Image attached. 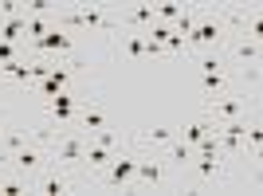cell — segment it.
<instances>
[{
  "mask_svg": "<svg viewBox=\"0 0 263 196\" xmlns=\"http://www.w3.org/2000/svg\"><path fill=\"white\" fill-rule=\"evenodd\" d=\"M200 90H204V102L228 90V63H224V59H220L212 71H200Z\"/></svg>",
  "mask_w": 263,
  "mask_h": 196,
  "instance_id": "52a82bcc",
  "label": "cell"
},
{
  "mask_svg": "<svg viewBox=\"0 0 263 196\" xmlns=\"http://www.w3.org/2000/svg\"><path fill=\"white\" fill-rule=\"evenodd\" d=\"M212 130H216V122H212V118H197V122H189V126H181V130H177V138H181V142H189V145H197L200 138H209Z\"/></svg>",
  "mask_w": 263,
  "mask_h": 196,
  "instance_id": "4fadbf2b",
  "label": "cell"
},
{
  "mask_svg": "<svg viewBox=\"0 0 263 196\" xmlns=\"http://www.w3.org/2000/svg\"><path fill=\"white\" fill-rule=\"evenodd\" d=\"M165 51H189V40H185V35H177V32H169V40H165Z\"/></svg>",
  "mask_w": 263,
  "mask_h": 196,
  "instance_id": "d6986e66",
  "label": "cell"
},
{
  "mask_svg": "<svg viewBox=\"0 0 263 196\" xmlns=\"http://www.w3.org/2000/svg\"><path fill=\"white\" fill-rule=\"evenodd\" d=\"M24 24H28V16H4V20H0V40H4V44H20L24 40Z\"/></svg>",
  "mask_w": 263,
  "mask_h": 196,
  "instance_id": "5bb4252c",
  "label": "cell"
},
{
  "mask_svg": "<svg viewBox=\"0 0 263 196\" xmlns=\"http://www.w3.org/2000/svg\"><path fill=\"white\" fill-rule=\"evenodd\" d=\"M95 142L106 145V149H118V133H110V130H95Z\"/></svg>",
  "mask_w": 263,
  "mask_h": 196,
  "instance_id": "ffe728a7",
  "label": "cell"
},
{
  "mask_svg": "<svg viewBox=\"0 0 263 196\" xmlns=\"http://www.w3.org/2000/svg\"><path fill=\"white\" fill-rule=\"evenodd\" d=\"M204 118H212L216 126L248 118V94H232V90H224V94L209 98V114H204Z\"/></svg>",
  "mask_w": 263,
  "mask_h": 196,
  "instance_id": "7a4b0ae2",
  "label": "cell"
},
{
  "mask_svg": "<svg viewBox=\"0 0 263 196\" xmlns=\"http://www.w3.org/2000/svg\"><path fill=\"white\" fill-rule=\"evenodd\" d=\"M87 133L79 130V133H59L51 142V153H47V161L55 165H83V149H87Z\"/></svg>",
  "mask_w": 263,
  "mask_h": 196,
  "instance_id": "3957f363",
  "label": "cell"
},
{
  "mask_svg": "<svg viewBox=\"0 0 263 196\" xmlns=\"http://www.w3.org/2000/svg\"><path fill=\"white\" fill-rule=\"evenodd\" d=\"M228 24L209 16V12H200L197 16V28L189 32V47H197V51H220V47L228 44Z\"/></svg>",
  "mask_w": 263,
  "mask_h": 196,
  "instance_id": "6da1fadb",
  "label": "cell"
},
{
  "mask_svg": "<svg viewBox=\"0 0 263 196\" xmlns=\"http://www.w3.org/2000/svg\"><path fill=\"white\" fill-rule=\"evenodd\" d=\"M193 153H197V149H193V145H189V142H181V138H173V142L165 145V161H169V165H181V169H185V165L193 161Z\"/></svg>",
  "mask_w": 263,
  "mask_h": 196,
  "instance_id": "9a60e30c",
  "label": "cell"
},
{
  "mask_svg": "<svg viewBox=\"0 0 263 196\" xmlns=\"http://www.w3.org/2000/svg\"><path fill=\"white\" fill-rule=\"evenodd\" d=\"M12 59H20V47H16V44H4V40H0V63H12Z\"/></svg>",
  "mask_w": 263,
  "mask_h": 196,
  "instance_id": "44dd1931",
  "label": "cell"
},
{
  "mask_svg": "<svg viewBox=\"0 0 263 196\" xmlns=\"http://www.w3.org/2000/svg\"><path fill=\"white\" fill-rule=\"evenodd\" d=\"M232 59L243 67H259V40H248V35H236V47H232Z\"/></svg>",
  "mask_w": 263,
  "mask_h": 196,
  "instance_id": "9c48e42d",
  "label": "cell"
},
{
  "mask_svg": "<svg viewBox=\"0 0 263 196\" xmlns=\"http://www.w3.org/2000/svg\"><path fill=\"white\" fill-rule=\"evenodd\" d=\"M118 55H126V59H145V35L142 32H122L118 35Z\"/></svg>",
  "mask_w": 263,
  "mask_h": 196,
  "instance_id": "7c38bea8",
  "label": "cell"
},
{
  "mask_svg": "<svg viewBox=\"0 0 263 196\" xmlns=\"http://www.w3.org/2000/svg\"><path fill=\"white\" fill-rule=\"evenodd\" d=\"M177 138V130H165V126H154V130L142 133V145H169Z\"/></svg>",
  "mask_w": 263,
  "mask_h": 196,
  "instance_id": "e0dca14e",
  "label": "cell"
},
{
  "mask_svg": "<svg viewBox=\"0 0 263 196\" xmlns=\"http://www.w3.org/2000/svg\"><path fill=\"white\" fill-rule=\"evenodd\" d=\"M0 83H4V63H0Z\"/></svg>",
  "mask_w": 263,
  "mask_h": 196,
  "instance_id": "603a6c76",
  "label": "cell"
},
{
  "mask_svg": "<svg viewBox=\"0 0 263 196\" xmlns=\"http://www.w3.org/2000/svg\"><path fill=\"white\" fill-rule=\"evenodd\" d=\"M134 169H138V157H130V153H114L110 165H106V185H114V188L134 185Z\"/></svg>",
  "mask_w": 263,
  "mask_h": 196,
  "instance_id": "5b68a950",
  "label": "cell"
},
{
  "mask_svg": "<svg viewBox=\"0 0 263 196\" xmlns=\"http://www.w3.org/2000/svg\"><path fill=\"white\" fill-rule=\"evenodd\" d=\"M243 145H252V153L259 157V149H263V130L255 126V122L248 126V130H243Z\"/></svg>",
  "mask_w": 263,
  "mask_h": 196,
  "instance_id": "ac0fdd59",
  "label": "cell"
},
{
  "mask_svg": "<svg viewBox=\"0 0 263 196\" xmlns=\"http://www.w3.org/2000/svg\"><path fill=\"white\" fill-rule=\"evenodd\" d=\"M35 188H40V192H47V196H59V192H67V188H71V181H67V173H59V165H55V173H44Z\"/></svg>",
  "mask_w": 263,
  "mask_h": 196,
  "instance_id": "2e32d148",
  "label": "cell"
},
{
  "mask_svg": "<svg viewBox=\"0 0 263 196\" xmlns=\"http://www.w3.org/2000/svg\"><path fill=\"white\" fill-rule=\"evenodd\" d=\"M32 51H35V59H44V55H51V51L71 55V51H75V35L67 32V28H59V24H55L44 40H32Z\"/></svg>",
  "mask_w": 263,
  "mask_h": 196,
  "instance_id": "277c9868",
  "label": "cell"
},
{
  "mask_svg": "<svg viewBox=\"0 0 263 196\" xmlns=\"http://www.w3.org/2000/svg\"><path fill=\"white\" fill-rule=\"evenodd\" d=\"M114 153L118 149H106V145H99V142H87V149H83V169H106Z\"/></svg>",
  "mask_w": 263,
  "mask_h": 196,
  "instance_id": "8fae6325",
  "label": "cell"
},
{
  "mask_svg": "<svg viewBox=\"0 0 263 196\" xmlns=\"http://www.w3.org/2000/svg\"><path fill=\"white\" fill-rule=\"evenodd\" d=\"M4 133H8V126H4V118H0V138H4Z\"/></svg>",
  "mask_w": 263,
  "mask_h": 196,
  "instance_id": "7402d4cb",
  "label": "cell"
},
{
  "mask_svg": "<svg viewBox=\"0 0 263 196\" xmlns=\"http://www.w3.org/2000/svg\"><path fill=\"white\" fill-rule=\"evenodd\" d=\"M44 161H47V153L40 149V145H24V149H16L12 153V169H16V173H24V177H35L40 173V169H44Z\"/></svg>",
  "mask_w": 263,
  "mask_h": 196,
  "instance_id": "8992f818",
  "label": "cell"
},
{
  "mask_svg": "<svg viewBox=\"0 0 263 196\" xmlns=\"http://www.w3.org/2000/svg\"><path fill=\"white\" fill-rule=\"evenodd\" d=\"M134 185H145V188H157L165 185V157L161 161H138V169H134Z\"/></svg>",
  "mask_w": 263,
  "mask_h": 196,
  "instance_id": "ba28073f",
  "label": "cell"
},
{
  "mask_svg": "<svg viewBox=\"0 0 263 196\" xmlns=\"http://www.w3.org/2000/svg\"><path fill=\"white\" fill-rule=\"evenodd\" d=\"M106 126H110L106 110H102V106H95V102H90V106L83 110V114H79V130L87 133V138H90V133H95V130H106Z\"/></svg>",
  "mask_w": 263,
  "mask_h": 196,
  "instance_id": "30bf717a",
  "label": "cell"
}]
</instances>
